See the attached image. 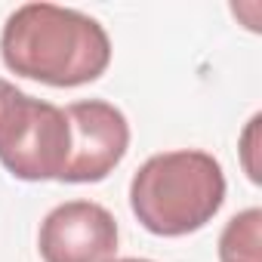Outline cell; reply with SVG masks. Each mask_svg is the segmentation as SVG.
I'll list each match as a JSON object with an SVG mask.
<instances>
[{"mask_svg": "<svg viewBox=\"0 0 262 262\" xmlns=\"http://www.w3.org/2000/svg\"><path fill=\"white\" fill-rule=\"evenodd\" d=\"M111 262H151V259H136V256H126V259H111Z\"/></svg>", "mask_w": 262, "mask_h": 262, "instance_id": "8", "label": "cell"}, {"mask_svg": "<svg viewBox=\"0 0 262 262\" xmlns=\"http://www.w3.org/2000/svg\"><path fill=\"white\" fill-rule=\"evenodd\" d=\"M259 126H262V114H253L250 120H247V126H244V133H241V139H237V155H241V167H244V173H247V179L253 182V185H259L262 182V173H259Z\"/></svg>", "mask_w": 262, "mask_h": 262, "instance_id": "7", "label": "cell"}, {"mask_svg": "<svg viewBox=\"0 0 262 262\" xmlns=\"http://www.w3.org/2000/svg\"><path fill=\"white\" fill-rule=\"evenodd\" d=\"M71 129V151L59 182H102L129 148L126 114L105 99H80L65 108Z\"/></svg>", "mask_w": 262, "mask_h": 262, "instance_id": "4", "label": "cell"}, {"mask_svg": "<svg viewBox=\"0 0 262 262\" xmlns=\"http://www.w3.org/2000/svg\"><path fill=\"white\" fill-rule=\"evenodd\" d=\"M117 219L96 201L53 207L37 231L43 262H111L117 253Z\"/></svg>", "mask_w": 262, "mask_h": 262, "instance_id": "5", "label": "cell"}, {"mask_svg": "<svg viewBox=\"0 0 262 262\" xmlns=\"http://www.w3.org/2000/svg\"><path fill=\"white\" fill-rule=\"evenodd\" d=\"M4 65L47 86H83L111 65L108 31L86 13L59 4H22L4 22Z\"/></svg>", "mask_w": 262, "mask_h": 262, "instance_id": "1", "label": "cell"}, {"mask_svg": "<svg viewBox=\"0 0 262 262\" xmlns=\"http://www.w3.org/2000/svg\"><path fill=\"white\" fill-rule=\"evenodd\" d=\"M219 262H262V210L231 216L219 234Z\"/></svg>", "mask_w": 262, "mask_h": 262, "instance_id": "6", "label": "cell"}, {"mask_svg": "<svg viewBox=\"0 0 262 262\" xmlns=\"http://www.w3.org/2000/svg\"><path fill=\"white\" fill-rule=\"evenodd\" d=\"M71 151L65 108L0 77V164L22 182L62 179Z\"/></svg>", "mask_w": 262, "mask_h": 262, "instance_id": "3", "label": "cell"}, {"mask_svg": "<svg viewBox=\"0 0 262 262\" xmlns=\"http://www.w3.org/2000/svg\"><path fill=\"white\" fill-rule=\"evenodd\" d=\"M225 204L222 164L201 148L151 155L129 179V210L158 237L201 231Z\"/></svg>", "mask_w": 262, "mask_h": 262, "instance_id": "2", "label": "cell"}]
</instances>
